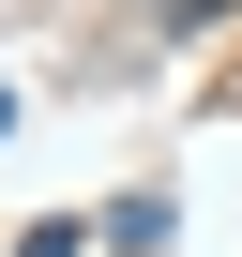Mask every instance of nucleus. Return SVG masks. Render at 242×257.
I'll list each match as a JSON object with an SVG mask.
<instances>
[{"mask_svg":"<svg viewBox=\"0 0 242 257\" xmlns=\"http://www.w3.org/2000/svg\"><path fill=\"white\" fill-rule=\"evenodd\" d=\"M0 137H16V91H0Z\"/></svg>","mask_w":242,"mask_h":257,"instance_id":"nucleus-1","label":"nucleus"}]
</instances>
